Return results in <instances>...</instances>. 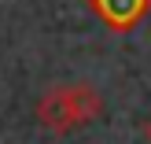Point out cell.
Masks as SVG:
<instances>
[{"label": "cell", "mask_w": 151, "mask_h": 144, "mask_svg": "<svg viewBox=\"0 0 151 144\" xmlns=\"http://www.w3.org/2000/svg\"><path fill=\"white\" fill-rule=\"evenodd\" d=\"M103 115V96L96 93L88 81H74V85H52L48 93L37 100L33 118L41 130L66 137L74 130H85Z\"/></svg>", "instance_id": "obj_1"}, {"label": "cell", "mask_w": 151, "mask_h": 144, "mask_svg": "<svg viewBox=\"0 0 151 144\" xmlns=\"http://www.w3.org/2000/svg\"><path fill=\"white\" fill-rule=\"evenodd\" d=\"M88 7L111 33H133L151 15V0H88Z\"/></svg>", "instance_id": "obj_2"}, {"label": "cell", "mask_w": 151, "mask_h": 144, "mask_svg": "<svg viewBox=\"0 0 151 144\" xmlns=\"http://www.w3.org/2000/svg\"><path fill=\"white\" fill-rule=\"evenodd\" d=\"M144 137H147V140H151V122H147V126H144Z\"/></svg>", "instance_id": "obj_3"}]
</instances>
